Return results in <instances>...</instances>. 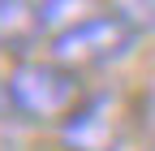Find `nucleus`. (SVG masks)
I'll use <instances>...</instances> for the list:
<instances>
[{"label": "nucleus", "instance_id": "nucleus-1", "mask_svg": "<svg viewBox=\"0 0 155 151\" xmlns=\"http://www.w3.org/2000/svg\"><path fill=\"white\" fill-rule=\"evenodd\" d=\"M138 39H142V30L134 26L129 17L108 9V13H91L78 26L52 35L48 56H56L61 65H69L78 73H86V69H108V65L129 61L134 48H138Z\"/></svg>", "mask_w": 155, "mask_h": 151}, {"label": "nucleus", "instance_id": "nucleus-2", "mask_svg": "<svg viewBox=\"0 0 155 151\" xmlns=\"http://www.w3.org/2000/svg\"><path fill=\"white\" fill-rule=\"evenodd\" d=\"M9 86H13V99L22 108V117H30V121H65L86 99L82 73L61 65L56 56H48V61L22 56L9 73Z\"/></svg>", "mask_w": 155, "mask_h": 151}, {"label": "nucleus", "instance_id": "nucleus-3", "mask_svg": "<svg viewBox=\"0 0 155 151\" xmlns=\"http://www.w3.org/2000/svg\"><path fill=\"white\" fill-rule=\"evenodd\" d=\"M129 125L134 117L121 91H91L61 121V147L65 151H125Z\"/></svg>", "mask_w": 155, "mask_h": 151}, {"label": "nucleus", "instance_id": "nucleus-4", "mask_svg": "<svg viewBox=\"0 0 155 151\" xmlns=\"http://www.w3.org/2000/svg\"><path fill=\"white\" fill-rule=\"evenodd\" d=\"M39 35H43V22H39V5L35 0H0V52L26 56Z\"/></svg>", "mask_w": 155, "mask_h": 151}, {"label": "nucleus", "instance_id": "nucleus-5", "mask_svg": "<svg viewBox=\"0 0 155 151\" xmlns=\"http://www.w3.org/2000/svg\"><path fill=\"white\" fill-rule=\"evenodd\" d=\"M91 13H99L95 0H39V22H43V35H48V39L61 35V30H69V26H78Z\"/></svg>", "mask_w": 155, "mask_h": 151}, {"label": "nucleus", "instance_id": "nucleus-6", "mask_svg": "<svg viewBox=\"0 0 155 151\" xmlns=\"http://www.w3.org/2000/svg\"><path fill=\"white\" fill-rule=\"evenodd\" d=\"M104 5H108L112 13L129 17L142 35H155V0H104Z\"/></svg>", "mask_w": 155, "mask_h": 151}, {"label": "nucleus", "instance_id": "nucleus-7", "mask_svg": "<svg viewBox=\"0 0 155 151\" xmlns=\"http://www.w3.org/2000/svg\"><path fill=\"white\" fill-rule=\"evenodd\" d=\"M13 117H22V108H17V99H13L9 78H0V121H13Z\"/></svg>", "mask_w": 155, "mask_h": 151}, {"label": "nucleus", "instance_id": "nucleus-8", "mask_svg": "<svg viewBox=\"0 0 155 151\" xmlns=\"http://www.w3.org/2000/svg\"><path fill=\"white\" fill-rule=\"evenodd\" d=\"M147 151H155V143H151V147H147Z\"/></svg>", "mask_w": 155, "mask_h": 151}]
</instances>
